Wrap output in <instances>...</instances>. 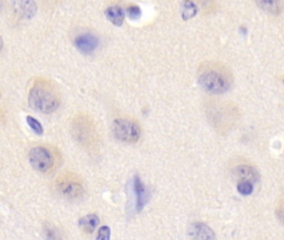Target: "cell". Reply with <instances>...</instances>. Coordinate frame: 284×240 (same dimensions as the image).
<instances>
[{"instance_id":"cell-1","label":"cell","mask_w":284,"mask_h":240,"mask_svg":"<svg viewBox=\"0 0 284 240\" xmlns=\"http://www.w3.org/2000/svg\"><path fill=\"white\" fill-rule=\"evenodd\" d=\"M198 81L206 91L223 94L228 91L233 83L229 69L219 62H204L198 70Z\"/></svg>"},{"instance_id":"cell-2","label":"cell","mask_w":284,"mask_h":240,"mask_svg":"<svg viewBox=\"0 0 284 240\" xmlns=\"http://www.w3.org/2000/svg\"><path fill=\"white\" fill-rule=\"evenodd\" d=\"M29 103L36 111L52 114L60 107V92L51 80L40 78L35 80L30 89Z\"/></svg>"},{"instance_id":"cell-3","label":"cell","mask_w":284,"mask_h":240,"mask_svg":"<svg viewBox=\"0 0 284 240\" xmlns=\"http://www.w3.org/2000/svg\"><path fill=\"white\" fill-rule=\"evenodd\" d=\"M74 139L87 150H94L99 143L94 120L85 114H77L71 124Z\"/></svg>"},{"instance_id":"cell-4","label":"cell","mask_w":284,"mask_h":240,"mask_svg":"<svg viewBox=\"0 0 284 240\" xmlns=\"http://www.w3.org/2000/svg\"><path fill=\"white\" fill-rule=\"evenodd\" d=\"M56 189L60 195L70 200L83 198L85 193L84 184L79 176L73 173H62L56 179Z\"/></svg>"},{"instance_id":"cell-5","label":"cell","mask_w":284,"mask_h":240,"mask_svg":"<svg viewBox=\"0 0 284 240\" xmlns=\"http://www.w3.org/2000/svg\"><path fill=\"white\" fill-rule=\"evenodd\" d=\"M113 133L120 141L134 144L139 141L141 136V129L139 124L131 119L119 118L114 120Z\"/></svg>"},{"instance_id":"cell-6","label":"cell","mask_w":284,"mask_h":240,"mask_svg":"<svg viewBox=\"0 0 284 240\" xmlns=\"http://www.w3.org/2000/svg\"><path fill=\"white\" fill-rule=\"evenodd\" d=\"M29 160L33 168L40 173H49L55 165V157L53 152L44 146L30 149Z\"/></svg>"},{"instance_id":"cell-7","label":"cell","mask_w":284,"mask_h":240,"mask_svg":"<svg viewBox=\"0 0 284 240\" xmlns=\"http://www.w3.org/2000/svg\"><path fill=\"white\" fill-rule=\"evenodd\" d=\"M99 39L91 33H81L74 39V47L84 55H90L99 46Z\"/></svg>"},{"instance_id":"cell-8","label":"cell","mask_w":284,"mask_h":240,"mask_svg":"<svg viewBox=\"0 0 284 240\" xmlns=\"http://www.w3.org/2000/svg\"><path fill=\"white\" fill-rule=\"evenodd\" d=\"M15 14L26 20H31L37 13V5L34 0H13Z\"/></svg>"},{"instance_id":"cell-9","label":"cell","mask_w":284,"mask_h":240,"mask_svg":"<svg viewBox=\"0 0 284 240\" xmlns=\"http://www.w3.org/2000/svg\"><path fill=\"white\" fill-rule=\"evenodd\" d=\"M134 189L136 196V209L138 212H140L148 203V192L138 175L134 178Z\"/></svg>"},{"instance_id":"cell-10","label":"cell","mask_w":284,"mask_h":240,"mask_svg":"<svg viewBox=\"0 0 284 240\" xmlns=\"http://www.w3.org/2000/svg\"><path fill=\"white\" fill-rule=\"evenodd\" d=\"M257 6L269 15H278L284 10V0H255Z\"/></svg>"},{"instance_id":"cell-11","label":"cell","mask_w":284,"mask_h":240,"mask_svg":"<svg viewBox=\"0 0 284 240\" xmlns=\"http://www.w3.org/2000/svg\"><path fill=\"white\" fill-rule=\"evenodd\" d=\"M189 235L197 239H213L214 233L204 223H195L189 227Z\"/></svg>"},{"instance_id":"cell-12","label":"cell","mask_w":284,"mask_h":240,"mask_svg":"<svg viewBox=\"0 0 284 240\" xmlns=\"http://www.w3.org/2000/svg\"><path fill=\"white\" fill-rule=\"evenodd\" d=\"M234 173L241 180L249 181L251 183H257L260 175L256 168L248 165H239L234 169Z\"/></svg>"},{"instance_id":"cell-13","label":"cell","mask_w":284,"mask_h":240,"mask_svg":"<svg viewBox=\"0 0 284 240\" xmlns=\"http://www.w3.org/2000/svg\"><path fill=\"white\" fill-rule=\"evenodd\" d=\"M104 14H105L107 20L115 26L120 27L124 24L125 13L123 8L120 7L119 5H113V6L107 8Z\"/></svg>"},{"instance_id":"cell-14","label":"cell","mask_w":284,"mask_h":240,"mask_svg":"<svg viewBox=\"0 0 284 240\" xmlns=\"http://www.w3.org/2000/svg\"><path fill=\"white\" fill-rule=\"evenodd\" d=\"M99 218L96 214H89L80 218L79 221V228L84 233H92L99 225Z\"/></svg>"},{"instance_id":"cell-15","label":"cell","mask_w":284,"mask_h":240,"mask_svg":"<svg viewBox=\"0 0 284 240\" xmlns=\"http://www.w3.org/2000/svg\"><path fill=\"white\" fill-rule=\"evenodd\" d=\"M198 9L191 0H184L181 6V15L183 20H188L195 16Z\"/></svg>"},{"instance_id":"cell-16","label":"cell","mask_w":284,"mask_h":240,"mask_svg":"<svg viewBox=\"0 0 284 240\" xmlns=\"http://www.w3.org/2000/svg\"><path fill=\"white\" fill-rule=\"evenodd\" d=\"M26 122H27L28 125L30 126V129H32V131L35 132V134H38V135H42L44 134L43 125L38 119L32 116H27Z\"/></svg>"},{"instance_id":"cell-17","label":"cell","mask_w":284,"mask_h":240,"mask_svg":"<svg viewBox=\"0 0 284 240\" xmlns=\"http://www.w3.org/2000/svg\"><path fill=\"white\" fill-rule=\"evenodd\" d=\"M237 188L242 195H249L253 191V183L249 181L240 180L237 183Z\"/></svg>"},{"instance_id":"cell-18","label":"cell","mask_w":284,"mask_h":240,"mask_svg":"<svg viewBox=\"0 0 284 240\" xmlns=\"http://www.w3.org/2000/svg\"><path fill=\"white\" fill-rule=\"evenodd\" d=\"M126 11L127 15L132 20H139V18L141 17L142 10L139 5L134 4L129 5L127 8Z\"/></svg>"},{"instance_id":"cell-19","label":"cell","mask_w":284,"mask_h":240,"mask_svg":"<svg viewBox=\"0 0 284 240\" xmlns=\"http://www.w3.org/2000/svg\"><path fill=\"white\" fill-rule=\"evenodd\" d=\"M110 235H111V230L109 226H103L99 228L96 238L97 239L109 240L110 239Z\"/></svg>"},{"instance_id":"cell-20","label":"cell","mask_w":284,"mask_h":240,"mask_svg":"<svg viewBox=\"0 0 284 240\" xmlns=\"http://www.w3.org/2000/svg\"><path fill=\"white\" fill-rule=\"evenodd\" d=\"M276 214L280 222L284 225V198L279 201L276 208Z\"/></svg>"},{"instance_id":"cell-21","label":"cell","mask_w":284,"mask_h":240,"mask_svg":"<svg viewBox=\"0 0 284 240\" xmlns=\"http://www.w3.org/2000/svg\"><path fill=\"white\" fill-rule=\"evenodd\" d=\"M198 1L199 4H200L202 8H204V9H208L210 10L212 6H213V1L214 0H196Z\"/></svg>"},{"instance_id":"cell-22","label":"cell","mask_w":284,"mask_h":240,"mask_svg":"<svg viewBox=\"0 0 284 240\" xmlns=\"http://www.w3.org/2000/svg\"><path fill=\"white\" fill-rule=\"evenodd\" d=\"M283 83H284V80H283Z\"/></svg>"}]
</instances>
